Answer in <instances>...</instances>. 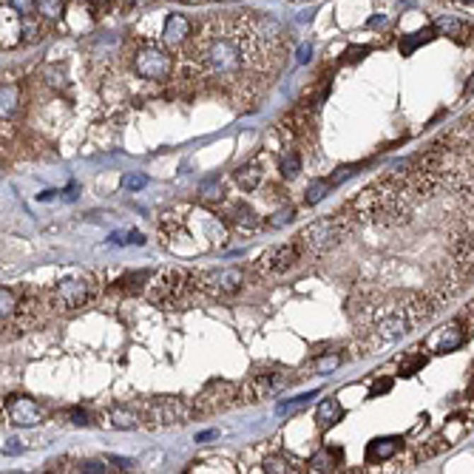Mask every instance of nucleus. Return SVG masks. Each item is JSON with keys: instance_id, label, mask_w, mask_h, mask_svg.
I'll use <instances>...</instances> for the list:
<instances>
[{"instance_id": "nucleus-41", "label": "nucleus", "mask_w": 474, "mask_h": 474, "mask_svg": "<svg viewBox=\"0 0 474 474\" xmlns=\"http://www.w3.org/2000/svg\"><path fill=\"white\" fill-rule=\"evenodd\" d=\"M21 451H23V443H21V440H9L6 449H4V454H21Z\"/></svg>"}, {"instance_id": "nucleus-23", "label": "nucleus", "mask_w": 474, "mask_h": 474, "mask_svg": "<svg viewBox=\"0 0 474 474\" xmlns=\"http://www.w3.org/2000/svg\"><path fill=\"white\" fill-rule=\"evenodd\" d=\"M262 471H267V474H296V471H301V468H299V463H296L293 457H287V454H267V457L262 460Z\"/></svg>"}, {"instance_id": "nucleus-17", "label": "nucleus", "mask_w": 474, "mask_h": 474, "mask_svg": "<svg viewBox=\"0 0 474 474\" xmlns=\"http://www.w3.org/2000/svg\"><path fill=\"white\" fill-rule=\"evenodd\" d=\"M21 86L18 83H0V131H12L15 117L21 114Z\"/></svg>"}, {"instance_id": "nucleus-4", "label": "nucleus", "mask_w": 474, "mask_h": 474, "mask_svg": "<svg viewBox=\"0 0 474 474\" xmlns=\"http://www.w3.org/2000/svg\"><path fill=\"white\" fill-rule=\"evenodd\" d=\"M355 227L358 224H355L352 213L341 204L335 213L321 216V219L310 221L307 227H301L299 236H296V245L301 248V253L307 259H321V256L333 253L349 233H355Z\"/></svg>"}, {"instance_id": "nucleus-24", "label": "nucleus", "mask_w": 474, "mask_h": 474, "mask_svg": "<svg viewBox=\"0 0 474 474\" xmlns=\"http://www.w3.org/2000/svg\"><path fill=\"white\" fill-rule=\"evenodd\" d=\"M35 12L43 21H60L66 15V0H35Z\"/></svg>"}, {"instance_id": "nucleus-30", "label": "nucleus", "mask_w": 474, "mask_h": 474, "mask_svg": "<svg viewBox=\"0 0 474 474\" xmlns=\"http://www.w3.org/2000/svg\"><path fill=\"white\" fill-rule=\"evenodd\" d=\"M293 216H296V210H293V207H284V210L273 213V216H270V221H265V227H267V230L284 227V224H290V221H293Z\"/></svg>"}, {"instance_id": "nucleus-11", "label": "nucleus", "mask_w": 474, "mask_h": 474, "mask_svg": "<svg viewBox=\"0 0 474 474\" xmlns=\"http://www.w3.org/2000/svg\"><path fill=\"white\" fill-rule=\"evenodd\" d=\"M49 417V409L35 400L32 395L12 392L0 400V423L15 426V429H35Z\"/></svg>"}, {"instance_id": "nucleus-37", "label": "nucleus", "mask_w": 474, "mask_h": 474, "mask_svg": "<svg viewBox=\"0 0 474 474\" xmlns=\"http://www.w3.org/2000/svg\"><path fill=\"white\" fill-rule=\"evenodd\" d=\"M355 170H358V168H341V170H335V176H330V179H327V182H330V187H338V185H341V182H347Z\"/></svg>"}, {"instance_id": "nucleus-19", "label": "nucleus", "mask_w": 474, "mask_h": 474, "mask_svg": "<svg viewBox=\"0 0 474 474\" xmlns=\"http://www.w3.org/2000/svg\"><path fill=\"white\" fill-rule=\"evenodd\" d=\"M262 182H265V162H262V156H259V159H250V162H245V165L236 168V185H239L245 193L259 190Z\"/></svg>"}, {"instance_id": "nucleus-1", "label": "nucleus", "mask_w": 474, "mask_h": 474, "mask_svg": "<svg viewBox=\"0 0 474 474\" xmlns=\"http://www.w3.org/2000/svg\"><path fill=\"white\" fill-rule=\"evenodd\" d=\"M290 52L287 29L262 12H221L199 23L173 54V74L233 108L253 105L279 77Z\"/></svg>"}, {"instance_id": "nucleus-34", "label": "nucleus", "mask_w": 474, "mask_h": 474, "mask_svg": "<svg viewBox=\"0 0 474 474\" xmlns=\"http://www.w3.org/2000/svg\"><path fill=\"white\" fill-rule=\"evenodd\" d=\"M145 185H148L145 173H128V176H122V187H128V190H139Z\"/></svg>"}, {"instance_id": "nucleus-13", "label": "nucleus", "mask_w": 474, "mask_h": 474, "mask_svg": "<svg viewBox=\"0 0 474 474\" xmlns=\"http://www.w3.org/2000/svg\"><path fill=\"white\" fill-rule=\"evenodd\" d=\"M301 262H307V256L301 253V248L293 242H284V245H276V248H267L256 262H253V270L259 276H287L293 273L296 267H301Z\"/></svg>"}, {"instance_id": "nucleus-43", "label": "nucleus", "mask_w": 474, "mask_h": 474, "mask_svg": "<svg viewBox=\"0 0 474 474\" xmlns=\"http://www.w3.org/2000/svg\"><path fill=\"white\" fill-rule=\"evenodd\" d=\"M128 6H145V4H151V0H125Z\"/></svg>"}, {"instance_id": "nucleus-42", "label": "nucleus", "mask_w": 474, "mask_h": 474, "mask_svg": "<svg viewBox=\"0 0 474 474\" xmlns=\"http://www.w3.org/2000/svg\"><path fill=\"white\" fill-rule=\"evenodd\" d=\"M310 54H313V49H310V46H301V52H299V63H307Z\"/></svg>"}, {"instance_id": "nucleus-26", "label": "nucleus", "mask_w": 474, "mask_h": 474, "mask_svg": "<svg viewBox=\"0 0 474 474\" xmlns=\"http://www.w3.org/2000/svg\"><path fill=\"white\" fill-rule=\"evenodd\" d=\"M233 224H236V227H245V230H256L262 221H259V216H256L248 204H236V210H233Z\"/></svg>"}, {"instance_id": "nucleus-39", "label": "nucleus", "mask_w": 474, "mask_h": 474, "mask_svg": "<svg viewBox=\"0 0 474 474\" xmlns=\"http://www.w3.org/2000/svg\"><path fill=\"white\" fill-rule=\"evenodd\" d=\"M389 389H392V381H381V383L375 381L372 389H369V395H383V392H389Z\"/></svg>"}, {"instance_id": "nucleus-3", "label": "nucleus", "mask_w": 474, "mask_h": 474, "mask_svg": "<svg viewBox=\"0 0 474 474\" xmlns=\"http://www.w3.org/2000/svg\"><path fill=\"white\" fill-rule=\"evenodd\" d=\"M446 304H451L437 287H429L423 293H398L383 296L369 287H358L349 301V321L355 327V358H366L392 341L415 333L417 327L429 324Z\"/></svg>"}, {"instance_id": "nucleus-40", "label": "nucleus", "mask_w": 474, "mask_h": 474, "mask_svg": "<svg viewBox=\"0 0 474 474\" xmlns=\"http://www.w3.org/2000/svg\"><path fill=\"white\" fill-rule=\"evenodd\" d=\"M449 4H451L454 9H460V12H468V15H471V6H474V0H449Z\"/></svg>"}, {"instance_id": "nucleus-5", "label": "nucleus", "mask_w": 474, "mask_h": 474, "mask_svg": "<svg viewBox=\"0 0 474 474\" xmlns=\"http://www.w3.org/2000/svg\"><path fill=\"white\" fill-rule=\"evenodd\" d=\"M100 296V279L94 273H69L63 279H57L49 290H46V307L52 313L69 316L77 310H86L88 304H94Z\"/></svg>"}, {"instance_id": "nucleus-18", "label": "nucleus", "mask_w": 474, "mask_h": 474, "mask_svg": "<svg viewBox=\"0 0 474 474\" xmlns=\"http://www.w3.org/2000/svg\"><path fill=\"white\" fill-rule=\"evenodd\" d=\"M406 440L398 437V434H386V437H375L369 446H366V463H386L392 460L398 451H403Z\"/></svg>"}, {"instance_id": "nucleus-21", "label": "nucleus", "mask_w": 474, "mask_h": 474, "mask_svg": "<svg viewBox=\"0 0 474 474\" xmlns=\"http://www.w3.org/2000/svg\"><path fill=\"white\" fill-rule=\"evenodd\" d=\"M344 460L341 449H333V446H321L310 460H307V471H333L338 463Z\"/></svg>"}, {"instance_id": "nucleus-20", "label": "nucleus", "mask_w": 474, "mask_h": 474, "mask_svg": "<svg viewBox=\"0 0 474 474\" xmlns=\"http://www.w3.org/2000/svg\"><path fill=\"white\" fill-rule=\"evenodd\" d=\"M341 417H344V406H341L338 398H327V400H321L318 409H316V426H318L321 432H327L330 426L341 423Z\"/></svg>"}, {"instance_id": "nucleus-38", "label": "nucleus", "mask_w": 474, "mask_h": 474, "mask_svg": "<svg viewBox=\"0 0 474 474\" xmlns=\"http://www.w3.org/2000/svg\"><path fill=\"white\" fill-rule=\"evenodd\" d=\"M69 415H71L74 426H88V420H91V417H88V412H83V409H71Z\"/></svg>"}, {"instance_id": "nucleus-35", "label": "nucleus", "mask_w": 474, "mask_h": 474, "mask_svg": "<svg viewBox=\"0 0 474 474\" xmlns=\"http://www.w3.org/2000/svg\"><path fill=\"white\" fill-rule=\"evenodd\" d=\"M341 364H344L341 355H338V358H321V361L313 364V369H316V372H330V369H338Z\"/></svg>"}, {"instance_id": "nucleus-15", "label": "nucleus", "mask_w": 474, "mask_h": 474, "mask_svg": "<svg viewBox=\"0 0 474 474\" xmlns=\"http://www.w3.org/2000/svg\"><path fill=\"white\" fill-rule=\"evenodd\" d=\"M466 338H471V324L466 327V321L457 318V321L440 327V330L423 344V349H426V352H434V355H446V352H454L457 347H463Z\"/></svg>"}, {"instance_id": "nucleus-29", "label": "nucleus", "mask_w": 474, "mask_h": 474, "mask_svg": "<svg viewBox=\"0 0 474 474\" xmlns=\"http://www.w3.org/2000/svg\"><path fill=\"white\" fill-rule=\"evenodd\" d=\"M330 190H333V187H330V182H327V179H316V182H310V187H307V196H304V199H307V204H318V202H321Z\"/></svg>"}, {"instance_id": "nucleus-2", "label": "nucleus", "mask_w": 474, "mask_h": 474, "mask_svg": "<svg viewBox=\"0 0 474 474\" xmlns=\"http://www.w3.org/2000/svg\"><path fill=\"white\" fill-rule=\"evenodd\" d=\"M471 125L463 122L451 134L440 137L429 151L395 165L383 179L364 187L344 207L352 213L355 224L398 227L415 207L440 190H451L471 202Z\"/></svg>"}, {"instance_id": "nucleus-10", "label": "nucleus", "mask_w": 474, "mask_h": 474, "mask_svg": "<svg viewBox=\"0 0 474 474\" xmlns=\"http://www.w3.org/2000/svg\"><path fill=\"white\" fill-rule=\"evenodd\" d=\"M296 381H299V378H296L293 372L279 369V366H273V369H259V372H253L245 383H239V395H242V403H262V400H267V398L282 395V392L290 389Z\"/></svg>"}, {"instance_id": "nucleus-12", "label": "nucleus", "mask_w": 474, "mask_h": 474, "mask_svg": "<svg viewBox=\"0 0 474 474\" xmlns=\"http://www.w3.org/2000/svg\"><path fill=\"white\" fill-rule=\"evenodd\" d=\"M134 71L151 83H168L173 77V54L162 43H148L134 54Z\"/></svg>"}, {"instance_id": "nucleus-9", "label": "nucleus", "mask_w": 474, "mask_h": 474, "mask_svg": "<svg viewBox=\"0 0 474 474\" xmlns=\"http://www.w3.org/2000/svg\"><path fill=\"white\" fill-rule=\"evenodd\" d=\"M239 403H242L239 383L224 381V378H216V381L204 383L202 392L193 398V403H190V415H193V417H213V415L227 412V409L239 406Z\"/></svg>"}, {"instance_id": "nucleus-6", "label": "nucleus", "mask_w": 474, "mask_h": 474, "mask_svg": "<svg viewBox=\"0 0 474 474\" xmlns=\"http://www.w3.org/2000/svg\"><path fill=\"white\" fill-rule=\"evenodd\" d=\"M37 310H40V299L32 290L21 293L12 287H0V335L29 333L35 324H40Z\"/></svg>"}, {"instance_id": "nucleus-25", "label": "nucleus", "mask_w": 474, "mask_h": 474, "mask_svg": "<svg viewBox=\"0 0 474 474\" xmlns=\"http://www.w3.org/2000/svg\"><path fill=\"white\" fill-rule=\"evenodd\" d=\"M279 168H282V176H284V179H296V176L301 173V154H299L296 148H287Z\"/></svg>"}, {"instance_id": "nucleus-31", "label": "nucleus", "mask_w": 474, "mask_h": 474, "mask_svg": "<svg viewBox=\"0 0 474 474\" xmlns=\"http://www.w3.org/2000/svg\"><path fill=\"white\" fill-rule=\"evenodd\" d=\"M148 279H151V273H148V270H142V273H131V276H125V279H122V284H120V287H125V290L137 293L139 287H145V284H148Z\"/></svg>"}, {"instance_id": "nucleus-8", "label": "nucleus", "mask_w": 474, "mask_h": 474, "mask_svg": "<svg viewBox=\"0 0 474 474\" xmlns=\"http://www.w3.org/2000/svg\"><path fill=\"white\" fill-rule=\"evenodd\" d=\"M187 287L193 296L224 299L245 287L242 267H216V270H187Z\"/></svg>"}, {"instance_id": "nucleus-32", "label": "nucleus", "mask_w": 474, "mask_h": 474, "mask_svg": "<svg viewBox=\"0 0 474 474\" xmlns=\"http://www.w3.org/2000/svg\"><path fill=\"white\" fill-rule=\"evenodd\" d=\"M15 15H21V18H26V15H35V0H9L6 4Z\"/></svg>"}, {"instance_id": "nucleus-27", "label": "nucleus", "mask_w": 474, "mask_h": 474, "mask_svg": "<svg viewBox=\"0 0 474 474\" xmlns=\"http://www.w3.org/2000/svg\"><path fill=\"white\" fill-rule=\"evenodd\" d=\"M108 417H111V423L117 426V429H137L142 420H139V415H134V412H125L122 406H114L111 412H108Z\"/></svg>"}, {"instance_id": "nucleus-14", "label": "nucleus", "mask_w": 474, "mask_h": 474, "mask_svg": "<svg viewBox=\"0 0 474 474\" xmlns=\"http://www.w3.org/2000/svg\"><path fill=\"white\" fill-rule=\"evenodd\" d=\"M190 403L182 398H154L145 406V415L139 417L148 429H168V426H182L190 420Z\"/></svg>"}, {"instance_id": "nucleus-36", "label": "nucleus", "mask_w": 474, "mask_h": 474, "mask_svg": "<svg viewBox=\"0 0 474 474\" xmlns=\"http://www.w3.org/2000/svg\"><path fill=\"white\" fill-rule=\"evenodd\" d=\"M219 193H221V182H219V179H210V182L202 185V196H204V199H216ZM219 199H221V196H219Z\"/></svg>"}, {"instance_id": "nucleus-28", "label": "nucleus", "mask_w": 474, "mask_h": 474, "mask_svg": "<svg viewBox=\"0 0 474 474\" xmlns=\"http://www.w3.org/2000/svg\"><path fill=\"white\" fill-rule=\"evenodd\" d=\"M417 349H420V347H417ZM417 349H409V352L403 355V364H400V378L415 375V372L426 364V349H423V355H417Z\"/></svg>"}, {"instance_id": "nucleus-22", "label": "nucleus", "mask_w": 474, "mask_h": 474, "mask_svg": "<svg viewBox=\"0 0 474 474\" xmlns=\"http://www.w3.org/2000/svg\"><path fill=\"white\" fill-rule=\"evenodd\" d=\"M9 35V49L18 46V37H21V15H15L9 6L0 9V46H4V37Z\"/></svg>"}, {"instance_id": "nucleus-44", "label": "nucleus", "mask_w": 474, "mask_h": 474, "mask_svg": "<svg viewBox=\"0 0 474 474\" xmlns=\"http://www.w3.org/2000/svg\"><path fill=\"white\" fill-rule=\"evenodd\" d=\"M190 4H202V0H190Z\"/></svg>"}, {"instance_id": "nucleus-16", "label": "nucleus", "mask_w": 474, "mask_h": 474, "mask_svg": "<svg viewBox=\"0 0 474 474\" xmlns=\"http://www.w3.org/2000/svg\"><path fill=\"white\" fill-rule=\"evenodd\" d=\"M193 35V23L185 18V15H168L165 23H162V35H159V43L168 49V52H179Z\"/></svg>"}, {"instance_id": "nucleus-33", "label": "nucleus", "mask_w": 474, "mask_h": 474, "mask_svg": "<svg viewBox=\"0 0 474 474\" xmlns=\"http://www.w3.org/2000/svg\"><path fill=\"white\" fill-rule=\"evenodd\" d=\"M432 37H434V32H432V29H423V32L412 35V40H403V46H400V49H403V54H409L417 43H426V40H432Z\"/></svg>"}, {"instance_id": "nucleus-7", "label": "nucleus", "mask_w": 474, "mask_h": 474, "mask_svg": "<svg viewBox=\"0 0 474 474\" xmlns=\"http://www.w3.org/2000/svg\"><path fill=\"white\" fill-rule=\"evenodd\" d=\"M145 299L162 310H176V307H185L193 293L187 287V270L182 267H168V270H159L148 279L145 284Z\"/></svg>"}]
</instances>
